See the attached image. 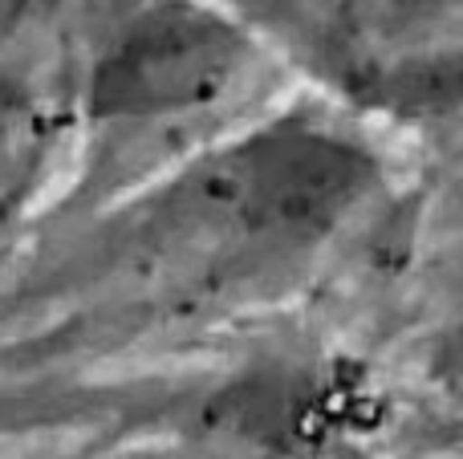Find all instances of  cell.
Returning <instances> with one entry per match:
<instances>
[{
    "instance_id": "1",
    "label": "cell",
    "mask_w": 463,
    "mask_h": 459,
    "mask_svg": "<svg viewBox=\"0 0 463 459\" xmlns=\"http://www.w3.org/2000/svg\"><path fill=\"white\" fill-rule=\"evenodd\" d=\"M374 159L317 122L256 130L208 171L200 203L240 240L301 244L326 236L366 195Z\"/></svg>"
},
{
    "instance_id": "2",
    "label": "cell",
    "mask_w": 463,
    "mask_h": 459,
    "mask_svg": "<svg viewBox=\"0 0 463 459\" xmlns=\"http://www.w3.org/2000/svg\"><path fill=\"white\" fill-rule=\"evenodd\" d=\"M244 65V41L216 13L167 0L138 13L94 65L98 118H159L216 102Z\"/></svg>"
},
{
    "instance_id": "3",
    "label": "cell",
    "mask_w": 463,
    "mask_h": 459,
    "mask_svg": "<svg viewBox=\"0 0 463 459\" xmlns=\"http://www.w3.org/2000/svg\"><path fill=\"white\" fill-rule=\"evenodd\" d=\"M0 130H5V126H0Z\"/></svg>"
}]
</instances>
